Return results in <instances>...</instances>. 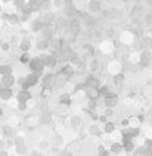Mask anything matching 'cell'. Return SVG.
I'll return each mask as SVG.
<instances>
[{
    "label": "cell",
    "mask_w": 152,
    "mask_h": 156,
    "mask_svg": "<svg viewBox=\"0 0 152 156\" xmlns=\"http://www.w3.org/2000/svg\"><path fill=\"white\" fill-rule=\"evenodd\" d=\"M117 103H118V99H117V96L114 94V93H108V94H105V105H107V106L114 108Z\"/></svg>",
    "instance_id": "1"
},
{
    "label": "cell",
    "mask_w": 152,
    "mask_h": 156,
    "mask_svg": "<svg viewBox=\"0 0 152 156\" xmlns=\"http://www.w3.org/2000/svg\"><path fill=\"white\" fill-rule=\"evenodd\" d=\"M43 66H45V62L42 59H33V62H31V69L33 71H42Z\"/></svg>",
    "instance_id": "2"
},
{
    "label": "cell",
    "mask_w": 152,
    "mask_h": 156,
    "mask_svg": "<svg viewBox=\"0 0 152 156\" xmlns=\"http://www.w3.org/2000/svg\"><path fill=\"white\" fill-rule=\"evenodd\" d=\"M10 96H12L10 88H5V90H2V91H0V97H2V99H5V100L10 99Z\"/></svg>",
    "instance_id": "3"
},
{
    "label": "cell",
    "mask_w": 152,
    "mask_h": 156,
    "mask_svg": "<svg viewBox=\"0 0 152 156\" xmlns=\"http://www.w3.org/2000/svg\"><path fill=\"white\" fill-rule=\"evenodd\" d=\"M43 62H45L46 66H53L55 63H56V59H55L53 56H47V58L43 59Z\"/></svg>",
    "instance_id": "4"
},
{
    "label": "cell",
    "mask_w": 152,
    "mask_h": 156,
    "mask_svg": "<svg viewBox=\"0 0 152 156\" xmlns=\"http://www.w3.org/2000/svg\"><path fill=\"white\" fill-rule=\"evenodd\" d=\"M18 99H19V102H25V100L30 99V93H28V91H21L18 96Z\"/></svg>",
    "instance_id": "5"
},
{
    "label": "cell",
    "mask_w": 152,
    "mask_h": 156,
    "mask_svg": "<svg viewBox=\"0 0 152 156\" xmlns=\"http://www.w3.org/2000/svg\"><path fill=\"white\" fill-rule=\"evenodd\" d=\"M71 30H72V33H74V34H78V33H80V25H78V24H77V22H71Z\"/></svg>",
    "instance_id": "6"
},
{
    "label": "cell",
    "mask_w": 152,
    "mask_h": 156,
    "mask_svg": "<svg viewBox=\"0 0 152 156\" xmlns=\"http://www.w3.org/2000/svg\"><path fill=\"white\" fill-rule=\"evenodd\" d=\"M62 74H63V75H67V77H71V75H72V68H71V66H63Z\"/></svg>",
    "instance_id": "7"
},
{
    "label": "cell",
    "mask_w": 152,
    "mask_h": 156,
    "mask_svg": "<svg viewBox=\"0 0 152 156\" xmlns=\"http://www.w3.org/2000/svg\"><path fill=\"white\" fill-rule=\"evenodd\" d=\"M3 83H5L6 86H12V84H13V77H12V75H6L5 80H3Z\"/></svg>",
    "instance_id": "8"
},
{
    "label": "cell",
    "mask_w": 152,
    "mask_h": 156,
    "mask_svg": "<svg viewBox=\"0 0 152 156\" xmlns=\"http://www.w3.org/2000/svg\"><path fill=\"white\" fill-rule=\"evenodd\" d=\"M89 8H90V10H92V12H96V10H98V9H99L98 2H92V3H90V5H89Z\"/></svg>",
    "instance_id": "9"
},
{
    "label": "cell",
    "mask_w": 152,
    "mask_h": 156,
    "mask_svg": "<svg viewBox=\"0 0 152 156\" xmlns=\"http://www.w3.org/2000/svg\"><path fill=\"white\" fill-rule=\"evenodd\" d=\"M87 96H89L90 99H96V97H98V91L92 88V90H89V91H87Z\"/></svg>",
    "instance_id": "10"
},
{
    "label": "cell",
    "mask_w": 152,
    "mask_h": 156,
    "mask_svg": "<svg viewBox=\"0 0 152 156\" xmlns=\"http://www.w3.org/2000/svg\"><path fill=\"white\" fill-rule=\"evenodd\" d=\"M50 80H52V75H46V77L43 78V84H45V86H49V84H50Z\"/></svg>",
    "instance_id": "11"
},
{
    "label": "cell",
    "mask_w": 152,
    "mask_h": 156,
    "mask_svg": "<svg viewBox=\"0 0 152 156\" xmlns=\"http://www.w3.org/2000/svg\"><path fill=\"white\" fill-rule=\"evenodd\" d=\"M10 72V66H0V74H8Z\"/></svg>",
    "instance_id": "12"
},
{
    "label": "cell",
    "mask_w": 152,
    "mask_h": 156,
    "mask_svg": "<svg viewBox=\"0 0 152 156\" xmlns=\"http://www.w3.org/2000/svg\"><path fill=\"white\" fill-rule=\"evenodd\" d=\"M105 131H107V133H111V131H114V124H107V127H105Z\"/></svg>",
    "instance_id": "13"
},
{
    "label": "cell",
    "mask_w": 152,
    "mask_h": 156,
    "mask_svg": "<svg viewBox=\"0 0 152 156\" xmlns=\"http://www.w3.org/2000/svg\"><path fill=\"white\" fill-rule=\"evenodd\" d=\"M121 81H123V75H117L114 78V83H117V84H121Z\"/></svg>",
    "instance_id": "14"
},
{
    "label": "cell",
    "mask_w": 152,
    "mask_h": 156,
    "mask_svg": "<svg viewBox=\"0 0 152 156\" xmlns=\"http://www.w3.org/2000/svg\"><path fill=\"white\" fill-rule=\"evenodd\" d=\"M46 47H47V41H40V43H38V49L43 50V49H46Z\"/></svg>",
    "instance_id": "15"
},
{
    "label": "cell",
    "mask_w": 152,
    "mask_h": 156,
    "mask_svg": "<svg viewBox=\"0 0 152 156\" xmlns=\"http://www.w3.org/2000/svg\"><path fill=\"white\" fill-rule=\"evenodd\" d=\"M21 49L27 52L28 49H30V43H28V41H25V43H22V46H21Z\"/></svg>",
    "instance_id": "16"
},
{
    "label": "cell",
    "mask_w": 152,
    "mask_h": 156,
    "mask_svg": "<svg viewBox=\"0 0 152 156\" xmlns=\"http://www.w3.org/2000/svg\"><path fill=\"white\" fill-rule=\"evenodd\" d=\"M21 62H22V63H27L28 62V55H22V56H21Z\"/></svg>",
    "instance_id": "17"
},
{
    "label": "cell",
    "mask_w": 152,
    "mask_h": 156,
    "mask_svg": "<svg viewBox=\"0 0 152 156\" xmlns=\"http://www.w3.org/2000/svg\"><path fill=\"white\" fill-rule=\"evenodd\" d=\"M120 150H121V147H120L118 144H114V146H112V152H117V153H118Z\"/></svg>",
    "instance_id": "18"
},
{
    "label": "cell",
    "mask_w": 152,
    "mask_h": 156,
    "mask_svg": "<svg viewBox=\"0 0 152 156\" xmlns=\"http://www.w3.org/2000/svg\"><path fill=\"white\" fill-rule=\"evenodd\" d=\"M58 22H59V27L65 25V19H63V18H59V19H58Z\"/></svg>",
    "instance_id": "19"
},
{
    "label": "cell",
    "mask_w": 152,
    "mask_h": 156,
    "mask_svg": "<svg viewBox=\"0 0 152 156\" xmlns=\"http://www.w3.org/2000/svg\"><path fill=\"white\" fill-rule=\"evenodd\" d=\"M72 124H74V125H78V124H80V121H78V118H77V116H74V118H72Z\"/></svg>",
    "instance_id": "20"
},
{
    "label": "cell",
    "mask_w": 152,
    "mask_h": 156,
    "mask_svg": "<svg viewBox=\"0 0 152 156\" xmlns=\"http://www.w3.org/2000/svg\"><path fill=\"white\" fill-rule=\"evenodd\" d=\"M19 109H22V111H24V109H25V105L21 103V105H19Z\"/></svg>",
    "instance_id": "21"
},
{
    "label": "cell",
    "mask_w": 152,
    "mask_h": 156,
    "mask_svg": "<svg viewBox=\"0 0 152 156\" xmlns=\"http://www.w3.org/2000/svg\"><path fill=\"white\" fill-rule=\"evenodd\" d=\"M16 5H22V0H16Z\"/></svg>",
    "instance_id": "22"
},
{
    "label": "cell",
    "mask_w": 152,
    "mask_h": 156,
    "mask_svg": "<svg viewBox=\"0 0 152 156\" xmlns=\"http://www.w3.org/2000/svg\"><path fill=\"white\" fill-rule=\"evenodd\" d=\"M0 115H2V111H0Z\"/></svg>",
    "instance_id": "23"
},
{
    "label": "cell",
    "mask_w": 152,
    "mask_h": 156,
    "mask_svg": "<svg viewBox=\"0 0 152 156\" xmlns=\"http://www.w3.org/2000/svg\"><path fill=\"white\" fill-rule=\"evenodd\" d=\"M0 91H2V90H0Z\"/></svg>",
    "instance_id": "24"
}]
</instances>
